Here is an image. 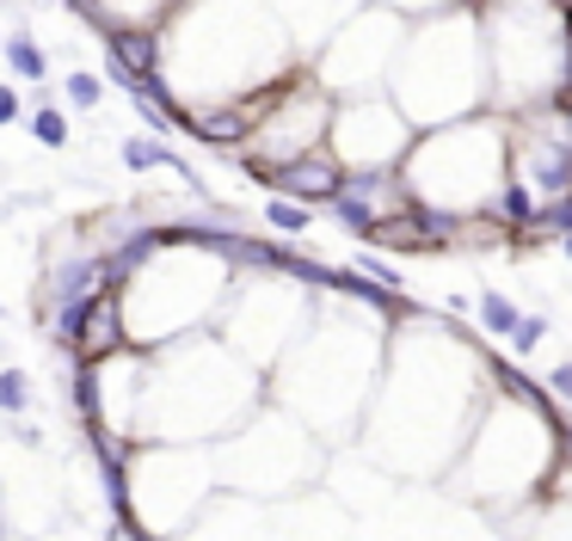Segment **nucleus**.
Here are the masks:
<instances>
[{
    "label": "nucleus",
    "mask_w": 572,
    "mask_h": 541,
    "mask_svg": "<svg viewBox=\"0 0 572 541\" xmlns=\"http://www.w3.org/2000/svg\"><path fill=\"white\" fill-rule=\"evenodd\" d=\"M394 19H431V13H455V7H480V0H370Z\"/></svg>",
    "instance_id": "obj_17"
},
{
    "label": "nucleus",
    "mask_w": 572,
    "mask_h": 541,
    "mask_svg": "<svg viewBox=\"0 0 572 541\" xmlns=\"http://www.w3.org/2000/svg\"><path fill=\"white\" fill-rule=\"evenodd\" d=\"M327 123H333V99L308 80V68H295L290 80H278V87H265V93H259L253 136H247V148L234 154L240 172L265 179L271 167H290V160L327 148Z\"/></svg>",
    "instance_id": "obj_4"
},
{
    "label": "nucleus",
    "mask_w": 572,
    "mask_h": 541,
    "mask_svg": "<svg viewBox=\"0 0 572 541\" xmlns=\"http://www.w3.org/2000/svg\"><path fill=\"white\" fill-rule=\"evenodd\" d=\"M259 186H265L271 198H290V203H302V210H314V203H333V198H339V186H345V167H339L327 148H314V154L290 160V167H271Z\"/></svg>",
    "instance_id": "obj_7"
},
{
    "label": "nucleus",
    "mask_w": 572,
    "mask_h": 541,
    "mask_svg": "<svg viewBox=\"0 0 572 541\" xmlns=\"http://www.w3.org/2000/svg\"><path fill=\"white\" fill-rule=\"evenodd\" d=\"M0 56H7V68H13V80H31V87H38V80H50V56H43V43L31 38L26 26H13V31H7V43H0Z\"/></svg>",
    "instance_id": "obj_12"
},
{
    "label": "nucleus",
    "mask_w": 572,
    "mask_h": 541,
    "mask_svg": "<svg viewBox=\"0 0 572 541\" xmlns=\"http://www.w3.org/2000/svg\"><path fill=\"white\" fill-rule=\"evenodd\" d=\"M542 339H548V314H518V327H511V351L518 357H535L542 351Z\"/></svg>",
    "instance_id": "obj_19"
},
{
    "label": "nucleus",
    "mask_w": 572,
    "mask_h": 541,
    "mask_svg": "<svg viewBox=\"0 0 572 541\" xmlns=\"http://www.w3.org/2000/svg\"><path fill=\"white\" fill-rule=\"evenodd\" d=\"M413 148V123L394 111V99H339L327 123V154L345 172H394Z\"/></svg>",
    "instance_id": "obj_6"
},
{
    "label": "nucleus",
    "mask_w": 572,
    "mask_h": 541,
    "mask_svg": "<svg viewBox=\"0 0 572 541\" xmlns=\"http://www.w3.org/2000/svg\"><path fill=\"white\" fill-rule=\"evenodd\" d=\"M26 407H31V375L26 370H0V412L19 419Z\"/></svg>",
    "instance_id": "obj_18"
},
{
    "label": "nucleus",
    "mask_w": 572,
    "mask_h": 541,
    "mask_svg": "<svg viewBox=\"0 0 572 541\" xmlns=\"http://www.w3.org/2000/svg\"><path fill=\"white\" fill-rule=\"evenodd\" d=\"M62 93L74 111H99L106 106V80H99L93 68H74V74H62Z\"/></svg>",
    "instance_id": "obj_16"
},
{
    "label": "nucleus",
    "mask_w": 572,
    "mask_h": 541,
    "mask_svg": "<svg viewBox=\"0 0 572 541\" xmlns=\"http://www.w3.org/2000/svg\"><path fill=\"white\" fill-rule=\"evenodd\" d=\"M19 118H26V106H19V93H13V87H0V130H13Z\"/></svg>",
    "instance_id": "obj_21"
},
{
    "label": "nucleus",
    "mask_w": 572,
    "mask_h": 541,
    "mask_svg": "<svg viewBox=\"0 0 572 541\" xmlns=\"http://www.w3.org/2000/svg\"><path fill=\"white\" fill-rule=\"evenodd\" d=\"M118 160H123V167H130V172H154V167H173V172H179V179H185V186H191V191H198V172H191V167H185V160H179V154H173V148H160V142H154V136H130V142H123V148H118Z\"/></svg>",
    "instance_id": "obj_11"
},
{
    "label": "nucleus",
    "mask_w": 572,
    "mask_h": 541,
    "mask_svg": "<svg viewBox=\"0 0 572 541\" xmlns=\"http://www.w3.org/2000/svg\"><path fill=\"white\" fill-rule=\"evenodd\" d=\"M474 308H480V332H486V339H511V327H518V314H523L505 290H480Z\"/></svg>",
    "instance_id": "obj_13"
},
{
    "label": "nucleus",
    "mask_w": 572,
    "mask_h": 541,
    "mask_svg": "<svg viewBox=\"0 0 572 541\" xmlns=\"http://www.w3.org/2000/svg\"><path fill=\"white\" fill-rule=\"evenodd\" d=\"M394 179L413 210H438L455 222L486 216V203L505 186V118L480 111V118L443 123V130H419Z\"/></svg>",
    "instance_id": "obj_3"
},
{
    "label": "nucleus",
    "mask_w": 572,
    "mask_h": 541,
    "mask_svg": "<svg viewBox=\"0 0 572 541\" xmlns=\"http://www.w3.org/2000/svg\"><path fill=\"white\" fill-rule=\"evenodd\" d=\"M0 43H7V31H0Z\"/></svg>",
    "instance_id": "obj_25"
},
{
    "label": "nucleus",
    "mask_w": 572,
    "mask_h": 541,
    "mask_svg": "<svg viewBox=\"0 0 572 541\" xmlns=\"http://www.w3.org/2000/svg\"><path fill=\"white\" fill-rule=\"evenodd\" d=\"M13 437H19V443H26V449H43V437H38V431H31V424H26V419H19V424H13Z\"/></svg>",
    "instance_id": "obj_22"
},
{
    "label": "nucleus",
    "mask_w": 572,
    "mask_h": 541,
    "mask_svg": "<svg viewBox=\"0 0 572 541\" xmlns=\"http://www.w3.org/2000/svg\"><path fill=\"white\" fill-rule=\"evenodd\" d=\"M480 50L499 118L572 93V7L560 0H480Z\"/></svg>",
    "instance_id": "obj_2"
},
{
    "label": "nucleus",
    "mask_w": 572,
    "mask_h": 541,
    "mask_svg": "<svg viewBox=\"0 0 572 541\" xmlns=\"http://www.w3.org/2000/svg\"><path fill=\"white\" fill-rule=\"evenodd\" d=\"M388 99L413 123V136L493 111L486 50H480V7L407 19V38H400L394 68H388Z\"/></svg>",
    "instance_id": "obj_1"
},
{
    "label": "nucleus",
    "mask_w": 572,
    "mask_h": 541,
    "mask_svg": "<svg viewBox=\"0 0 572 541\" xmlns=\"http://www.w3.org/2000/svg\"><path fill=\"white\" fill-rule=\"evenodd\" d=\"M26 123H31V136H38L43 148H68V136H74V130H68V111L56 106V99H38Z\"/></svg>",
    "instance_id": "obj_14"
},
{
    "label": "nucleus",
    "mask_w": 572,
    "mask_h": 541,
    "mask_svg": "<svg viewBox=\"0 0 572 541\" xmlns=\"http://www.w3.org/2000/svg\"><path fill=\"white\" fill-rule=\"evenodd\" d=\"M74 363H111L118 351H130L123 339V308H118V290H93V302L80 308V327H74Z\"/></svg>",
    "instance_id": "obj_8"
},
{
    "label": "nucleus",
    "mask_w": 572,
    "mask_h": 541,
    "mask_svg": "<svg viewBox=\"0 0 572 541\" xmlns=\"http://www.w3.org/2000/svg\"><path fill=\"white\" fill-rule=\"evenodd\" d=\"M265 228L271 234H308L314 228V210H302V203H290V198H265Z\"/></svg>",
    "instance_id": "obj_15"
},
{
    "label": "nucleus",
    "mask_w": 572,
    "mask_h": 541,
    "mask_svg": "<svg viewBox=\"0 0 572 541\" xmlns=\"http://www.w3.org/2000/svg\"><path fill=\"white\" fill-rule=\"evenodd\" d=\"M106 541H111V535H106Z\"/></svg>",
    "instance_id": "obj_26"
},
{
    "label": "nucleus",
    "mask_w": 572,
    "mask_h": 541,
    "mask_svg": "<svg viewBox=\"0 0 572 541\" xmlns=\"http://www.w3.org/2000/svg\"><path fill=\"white\" fill-rule=\"evenodd\" d=\"M407 38V19L382 13V7H363L358 19L339 26V38L308 62V80L333 99H375L388 93V68H394V50Z\"/></svg>",
    "instance_id": "obj_5"
},
{
    "label": "nucleus",
    "mask_w": 572,
    "mask_h": 541,
    "mask_svg": "<svg viewBox=\"0 0 572 541\" xmlns=\"http://www.w3.org/2000/svg\"><path fill=\"white\" fill-rule=\"evenodd\" d=\"M93 7V26H160L173 13V0H87Z\"/></svg>",
    "instance_id": "obj_10"
},
{
    "label": "nucleus",
    "mask_w": 572,
    "mask_h": 541,
    "mask_svg": "<svg viewBox=\"0 0 572 541\" xmlns=\"http://www.w3.org/2000/svg\"><path fill=\"white\" fill-rule=\"evenodd\" d=\"M0 541H13V535H7V517H0Z\"/></svg>",
    "instance_id": "obj_24"
},
{
    "label": "nucleus",
    "mask_w": 572,
    "mask_h": 541,
    "mask_svg": "<svg viewBox=\"0 0 572 541\" xmlns=\"http://www.w3.org/2000/svg\"><path fill=\"white\" fill-rule=\"evenodd\" d=\"M542 394H554V407H560V400H572V363H554V370L542 375Z\"/></svg>",
    "instance_id": "obj_20"
},
{
    "label": "nucleus",
    "mask_w": 572,
    "mask_h": 541,
    "mask_svg": "<svg viewBox=\"0 0 572 541\" xmlns=\"http://www.w3.org/2000/svg\"><path fill=\"white\" fill-rule=\"evenodd\" d=\"M106 62L130 80H160V26H106Z\"/></svg>",
    "instance_id": "obj_9"
},
{
    "label": "nucleus",
    "mask_w": 572,
    "mask_h": 541,
    "mask_svg": "<svg viewBox=\"0 0 572 541\" xmlns=\"http://www.w3.org/2000/svg\"><path fill=\"white\" fill-rule=\"evenodd\" d=\"M560 252H566V264H572V234H560Z\"/></svg>",
    "instance_id": "obj_23"
}]
</instances>
